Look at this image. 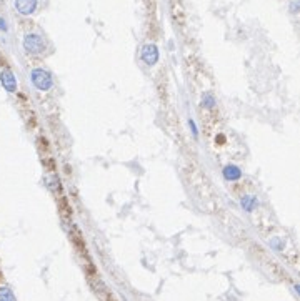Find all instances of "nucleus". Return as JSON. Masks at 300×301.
<instances>
[{
    "label": "nucleus",
    "mask_w": 300,
    "mask_h": 301,
    "mask_svg": "<svg viewBox=\"0 0 300 301\" xmlns=\"http://www.w3.org/2000/svg\"><path fill=\"white\" fill-rule=\"evenodd\" d=\"M30 80H32V85L35 86L40 92H47L53 86V79L52 75L49 74L47 70L44 68H34L30 72Z\"/></svg>",
    "instance_id": "f257e3e1"
},
{
    "label": "nucleus",
    "mask_w": 300,
    "mask_h": 301,
    "mask_svg": "<svg viewBox=\"0 0 300 301\" xmlns=\"http://www.w3.org/2000/svg\"><path fill=\"white\" fill-rule=\"evenodd\" d=\"M24 48L30 55H39L45 50V42L39 34H29L24 39Z\"/></svg>",
    "instance_id": "f03ea898"
},
{
    "label": "nucleus",
    "mask_w": 300,
    "mask_h": 301,
    "mask_svg": "<svg viewBox=\"0 0 300 301\" xmlns=\"http://www.w3.org/2000/svg\"><path fill=\"white\" fill-rule=\"evenodd\" d=\"M140 58H142L144 63H147V65H155L158 62V48L155 43H147L144 45L142 48V53H140Z\"/></svg>",
    "instance_id": "7ed1b4c3"
},
{
    "label": "nucleus",
    "mask_w": 300,
    "mask_h": 301,
    "mask_svg": "<svg viewBox=\"0 0 300 301\" xmlns=\"http://www.w3.org/2000/svg\"><path fill=\"white\" fill-rule=\"evenodd\" d=\"M15 8L22 15H30L37 10V0H15Z\"/></svg>",
    "instance_id": "20e7f679"
},
{
    "label": "nucleus",
    "mask_w": 300,
    "mask_h": 301,
    "mask_svg": "<svg viewBox=\"0 0 300 301\" xmlns=\"http://www.w3.org/2000/svg\"><path fill=\"white\" fill-rule=\"evenodd\" d=\"M0 82H2L3 88L7 90V92H15L17 90V80H15V75L12 74V70H3L2 74H0Z\"/></svg>",
    "instance_id": "39448f33"
},
{
    "label": "nucleus",
    "mask_w": 300,
    "mask_h": 301,
    "mask_svg": "<svg viewBox=\"0 0 300 301\" xmlns=\"http://www.w3.org/2000/svg\"><path fill=\"white\" fill-rule=\"evenodd\" d=\"M224 176H225V180L235 181V180H239L240 176H242V172H240V168L235 167V165H227L224 168Z\"/></svg>",
    "instance_id": "423d86ee"
},
{
    "label": "nucleus",
    "mask_w": 300,
    "mask_h": 301,
    "mask_svg": "<svg viewBox=\"0 0 300 301\" xmlns=\"http://www.w3.org/2000/svg\"><path fill=\"white\" fill-rule=\"evenodd\" d=\"M240 205H242L245 212H253L258 205V200L255 197H252V195H245V197H242V200H240Z\"/></svg>",
    "instance_id": "0eeeda50"
},
{
    "label": "nucleus",
    "mask_w": 300,
    "mask_h": 301,
    "mask_svg": "<svg viewBox=\"0 0 300 301\" xmlns=\"http://www.w3.org/2000/svg\"><path fill=\"white\" fill-rule=\"evenodd\" d=\"M0 301H17V300H15V296H13L10 288L2 286V288H0Z\"/></svg>",
    "instance_id": "6e6552de"
},
{
    "label": "nucleus",
    "mask_w": 300,
    "mask_h": 301,
    "mask_svg": "<svg viewBox=\"0 0 300 301\" xmlns=\"http://www.w3.org/2000/svg\"><path fill=\"white\" fill-rule=\"evenodd\" d=\"M202 105H203V107H207V108H212L213 105H215V102H213V97H212L210 93H205V95H203Z\"/></svg>",
    "instance_id": "1a4fd4ad"
},
{
    "label": "nucleus",
    "mask_w": 300,
    "mask_h": 301,
    "mask_svg": "<svg viewBox=\"0 0 300 301\" xmlns=\"http://www.w3.org/2000/svg\"><path fill=\"white\" fill-rule=\"evenodd\" d=\"M270 246L275 250H282L284 248V241L279 240V238H274V240H270Z\"/></svg>",
    "instance_id": "9d476101"
},
{
    "label": "nucleus",
    "mask_w": 300,
    "mask_h": 301,
    "mask_svg": "<svg viewBox=\"0 0 300 301\" xmlns=\"http://www.w3.org/2000/svg\"><path fill=\"white\" fill-rule=\"evenodd\" d=\"M190 130H192V133L197 136V127H195V123H194V120H190Z\"/></svg>",
    "instance_id": "9b49d317"
},
{
    "label": "nucleus",
    "mask_w": 300,
    "mask_h": 301,
    "mask_svg": "<svg viewBox=\"0 0 300 301\" xmlns=\"http://www.w3.org/2000/svg\"><path fill=\"white\" fill-rule=\"evenodd\" d=\"M0 29L5 30V25H3V22H2V20H0Z\"/></svg>",
    "instance_id": "f8f14e48"
}]
</instances>
